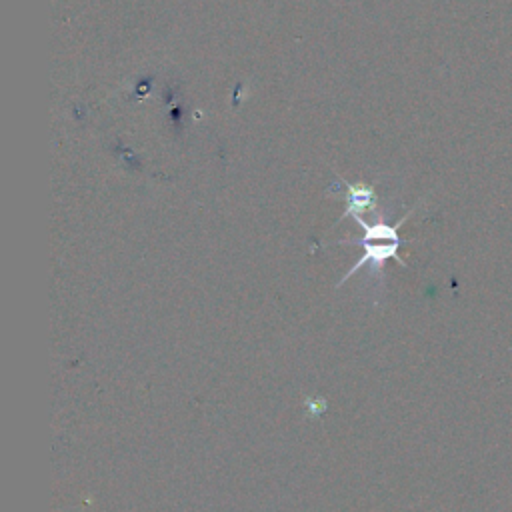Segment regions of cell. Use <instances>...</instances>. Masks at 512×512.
<instances>
[{"mask_svg": "<svg viewBox=\"0 0 512 512\" xmlns=\"http://www.w3.org/2000/svg\"><path fill=\"white\" fill-rule=\"evenodd\" d=\"M354 220L364 228V238L360 240V244L364 248V256L342 276L338 286H342L352 274H356L360 268H366V266L370 268L372 274H376L388 258L396 256V252L402 244V238L398 236V226H386V224L368 226V222L362 216H358Z\"/></svg>", "mask_w": 512, "mask_h": 512, "instance_id": "cell-1", "label": "cell"}, {"mask_svg": "<svg viewBox=\"0 0 512 512\" xmlns=\"http://www.w3.org/2000/svg\"><path fill=\"white\" fill-rule=\"evenodd\" d=\"M346 190H348V196H346V202H348V208L344 212L342 218L346 216H362L364 210H374V204H376V196H374V190L370 186H356V184H346Z\"/></svg>", "mask_w": 512, "mask_h": 512, "instance_id": "cell-2", "label": "cell"}]
</instances>
